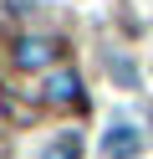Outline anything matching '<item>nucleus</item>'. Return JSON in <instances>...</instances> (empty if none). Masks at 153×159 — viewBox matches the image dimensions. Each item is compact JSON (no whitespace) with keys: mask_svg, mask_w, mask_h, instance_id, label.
<instances>
[{"mask_svg":"<svg viewBox=\"0 0 153 159\" xmlns=\"http://www.w3.org/2000/svg\"><path fill=\"white\" fill-rule=\"evenodd\" d=\"M138 149H143V134L133 123H112L102 134V154L107 159H138Z\"/></svg>","mask_w":153,"mask_h":159,"instance_id":"f257e3e1","label":"nucleus"},{"mask_svg":"<svg viewBox=\"0 0 153 159\" xmlns=\"http://www.w3.org/2000/svg\"><path fill=\"white\" fill-rule=\"evenodd\" d=\"M56 52L61 46L51 36H20L15 41V67H46V62H56Z\"/></svg>","mask_w":153,"mask_h":159,"instance_id":"f03ea898","label":"nucleus"},{"mask_svg":"<svg viewBox=\"0 0 153 159\" xmlns=\"http://www.w3.org/2000/svg\"><path fill=\"white\" fill-rule=\"evenodd\" d=\"M41 93H46V103H61V108H66V103H82V82H77V72H51Z\"/></svg>","mask_w":153,"mask_h":159,"instance_id":"7ed1b4c3","label":"nucleus"},{"mask_svg":"<svg viewBox=\"0 0 153 159\" xmlns=\"http://www.w3.org/2000/svg\"><path fill=\"white\" fill-rule=\"evenodd\" d=\"M77 154H82V144H77V134H61L56 144L46 149V159H77Z\"/></svg>","mask_w":153,"mask_h":159,"instance_id":"20e7f679","label":"nucleus"},{"mask_svg":"<svg viewBox=\"0 0 153 159\" xmlns=\"http://www.w3.org/2000/svg\"><path fill=\"white\" fill-rule=\"evenodd\" d=\"M0 108H5V113L15 118V123H31V118H36V108H26L20 98H10V93H0Z\"/></svg>","mask_w":153,"mask_h":159,"instance_id":"39448f33","label":"nucleus"}]
</instances>
